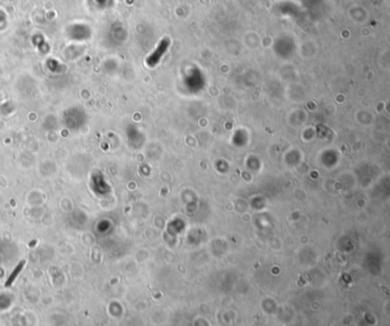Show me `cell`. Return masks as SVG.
Returning <instances> with one entry per match:
<instances>
[{
  "instance_id": "6da1fadb",
  "label": "cell",
  "mask_w": 390,
  "mask_h": 326,
  "mask_svg": "<svg viewBox=\"0 0 390 326\" xmlns=\"http://www.w3.org/2000/svg\"><path fill=\"white\" fill-rule=\"evenodd\" d=\"M24 264H25V261H24V260H23V261H21V262H20V263L17 264L16 268H15V269L13 270V273L11 274V276L8 277L6 284H5V286H6V287H9V286H11V285L14 283L15 279H16V277L18 276V274L22 271V269H23V267H24Z\"/></svg>"
}]
</instances>
